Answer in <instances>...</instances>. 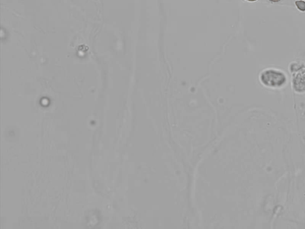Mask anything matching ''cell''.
Instances as JSON below:
<instances>
[{"mask_svg": "<svg viewBox=\"0 0 305 229\" xmlns=\"http://www.w3.org/2000/svg\"><path fill=\"white\" fill-rule=\"evenodd\" d=\"M292 88L297 93H305V69L297 72L292 79Z\"/></svg>", "mask_w": 305, "mask_h": 229, "instance_id": "7a4b0ae2", "label": "cell"}, {"mask_svg": "<svg viewBox=\"0 0 305 229\" xmlns=\"http://www.w3.org/2000/svg\"><path fill=\"white\" fill-rule=\"evenodd\" d=\"M303 68V66H302V64L297 63H292L290 65V71L292 72H297L299 71L300 70L302 69Z\"/></svg>", "mask_w": 305, "mask_h": 229, "instance_id": "3957f363", "label": "cell"}, {"mask_svg": "<svg viewBox=\"0 0 305 229\" xmlns=\"http://www.w3.org/2000/svg\"><path fill=\"white\" fill-rule=\"evenodd\" d=\"M295 4L299 10L305 12V1L302 0H297L295 2Z\"/></svg>", "mask_w": 305, "mask_h": 229, "instance_id": "277c9868", "label": "cell"}, {"mask_svg": "<svg viewBox=\"0 0 305 229\" xmlns=\"http://www.w3.org/2000/svg\"><path fill=\"white\" fill-rule=\"evenodd\" d=\"M262 84L267 87L277 89L283 87L287 82V76L282 72L268 69L264 71L260 75Z\"/></svg>", "mask_w": 305, "mask_h": 229, "instance_id": "6da1fadb", "label": "cell"}, {"mask_svg": "<svg viewBox=\"0 0 305 229\" xmlns=\"http://www.w3.org/2000/svg\"><path fill=\"white\" fill-rule=\"evenodd\" d=\"M269 1H271V2H278L280 1L281 0H269Z\"/></svg>", "mask_w": 305, "mask_h": 229, "instance_id": "5b68a950", "label": "cell"}, {"mask_svg": "<svg viewBox=\"0 0 305 229\" xmlns=\"http://www.w3.org/2000/svg\"><path fill=\"white\" fill-rule=\"evenodd\" d=\"M247 1H250V2H255V1H256L257 0H247Z\"/></svg>", "mask_w": 305, "mask_h": 229, "instance_id": "8992f818", "label": "cell"}]
</instances>
